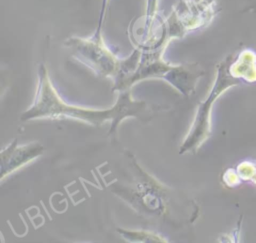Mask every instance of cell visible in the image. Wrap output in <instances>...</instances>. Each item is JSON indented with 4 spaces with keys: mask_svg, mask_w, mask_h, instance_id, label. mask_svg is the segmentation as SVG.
Here are the masks:
<instances>
[{
    "mask_svg": "<svg viewBox=\"0 0 256 243\" xmlns=\"http://www.w3.org/2000/svg\"><path fill=\"white\" fill-rule=\"evenodd\" d=\"M151 108L144 101L133 100L130 91L121 92L113 107L108 109H87L69 105L61 100L49 79L48 71L41 64L38 71V85L32 105L21 115L22 121L36 118L76 119L93 126H101L110 122L108 135L115 134L118 125L127 117H135L146 121L151 118Z\"/></svg>",
    "mask_w": 256,
    "mask_h": 243,
    "instance_id": "obj_1",
    "label": "cell"
},
{
    "mask_svg": "<svg viewBox=\"0 0 256 243\" xmlns=\"http://www.w3.org/2000/svg\"><path fill=\"white\" fill-rule=\"evenodd\" d=\"M234 55L231 54L227 56L221 63L217 66V76L214 85L211 89L210 94L203 103H200L198 110L196 112L194 122L187 134L186 139L183 141L180 147V154L197 151V149L204 143V141L210 135V114L213 102L218 98V96L231 86L237 85L241 82L240 79L234 77L230 71V65L233 60Z\"/></svg>",
    "mask_w": 256,
    "mask_h": 243,
    "instance_id": "obj_2",
    "label": "cell"
},
{
    "mask_svg": "<svg viewBox=\"0 0 256 243\" xmlns=\"http://www.w3.org/2000/svg\"><path fill=\"white\" fill-rule=\"evenodd\" d=\"M102 24H98L95 32L88 38L70 37L64 45L70 49L72 56L102 77L115 79L121 61L105 44L101 34Z\"/></svg>",
    "mask_w": 256,
    "mask_h": 243,
    "instance_id": "obj_3",
    "label": "cell"
},
{
    "mask_svg": "<svg viewBox=\"0 0 256 243\" xmlns=\"http://www.w3.org/2000/svg\"><path fill=\"white\" fill-rule=\"evenodd\" d=\"M215 0H179L166 19L171 38H181L187 32L208 25L217 13Z\"/></svg>",
    "mask_w": 256,
    "mask_h": 243,
    "instance_id": "obj_4",
    "label": "cell"
},
{
    "mask_svg": "<svg viewBox=\"0 0 256 243\" xmlns=\"http://www.w3.org/2000/svg\"><path fill=\"white\" fill-rule=\"evenodd\" d=\"M42 154L43 146L40 143L18 145L17 140H14L1 151V180Z\"/></svg>",
    "mask_w": 256,
    "mask_h": 243,
    "instance_id": "obj_5",
    "label": "cell"
},
{
    "mask_svg": "<svg viewBox=\"0 0 256 243\" xmlns=\"http://www.w3.org/2000/svg\"><path fill=\"white\" fill-rule=\"evenodd\" d=\"M232 75L240 80L248 82L256 81V54L250 49L242 50L234 55L230 65Z\"/></svg>",
    "mask_w": 256,
    "mask_h": 243,
    "instance_id": "obj_6",
    "label": "cell"
},
{
    "mask_svg": "<svg viewBox=\"0 0 256 243\" xmlns=\"http://www.w3.org/2000/svg\"><path fill=\"white\" fill-rule=\"evenodd\" d=\"M119 233H121L127 240L130 241H161V238L155 234L149 233L147 231H124L122 229H119Z\"/></svg>",
    "mask_w": 256,
    "mask_h": 243,
    "instance_id": "obj_7",
    "label": "cell"
},
{
    "mask_svg": "<svg viewBox=\"0 0 256 243\" xmlns=\"http://www.w3.org/2000/svg\"><path fill=\"white\" fill-rule=\"evenodd\" d=\"M158 1H159V0H147L146 13H149V14H155V13H157Z\"/></svg>",
    "mask_w": 256,
    "mask_h": 243,
    "instance_id": "obj_8",
    "label": "cell"
},
{
    "mask_svg": "<svg viewBox=\"0 0 256 243\" xmlns=\"http://www.w3.org/2000/svg\"><path fill=\"white\" fill-rule=\"evenodd\" d=\"M108 3H109V0H102V5H101V11H100L99 20H102V21H103L104 14H105V10H106V8H107Z\"/></svg>",
    "mask_w": 256,
    "mask_h": 243,
    "instance_id": "obj_9",
    "label": "cell"
}]
</instances>
